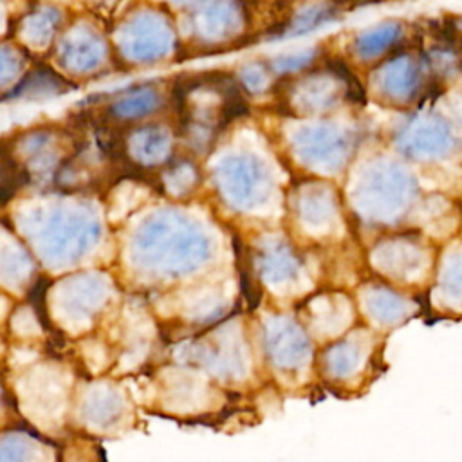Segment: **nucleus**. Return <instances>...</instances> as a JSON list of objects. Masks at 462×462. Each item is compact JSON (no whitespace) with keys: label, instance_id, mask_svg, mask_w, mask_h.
Segmentation results:
<instances>
[{"label":"nucleus","instance_id":"obj_1","mask_svg":"<svg viewBox=\"0 0 462 462\" xmlns=\"http://www.w3.org/2000/svg\"><path fill=\"white\" fill-rule=\"evenodd\" d=\"M226 180L227 189L231 191V197L236 200V204H251L253 195H258L263 191L262 180L263 173L262 170L251 162V161H231L226 168Z\"/></svg>","mask_w":462,"mask_h":462},{"label":"nucleus","instance_id":"obj_2","mask_svg":"<svg viewBox=\"0 0 462 462\" xmlns=\"http://www.w3.org/2000/svg\"><path fill=\"white\" fill-rule=\"evenodd\" d=\"M32 449V442L22 435L4 437L0 440V462H29Z\"/></svg>","mask_w":462,"mask_h":462},{"label":"nucleus","instance_id":"obj_3","mask_svg":"<svg viewBox=\"0 0 462 462\" xmlns=\"http://www.w3.org/2000/svg\"><path fill=\"white\" fill-rule=\"evenodd\" d=\"M395 36V29L393 27H384V29H379V31H372L368 34H365L361 40H359V47L365 54L368 52H375L379 51L381 47L388 45V42Z\"/></svg>","mask_w":462,"mask_h":462},{"label":"nucleus","instance_id":"obj_4","mask_svg":"<svg viewBox=\"0 0 462 462\" xmlns=\"http://www.w3.org/2000/svg\"><path fill=\"white\" fill-rule=\"evenodd\" d=\"M72 462H92L90 458H74Z\"/></svg>","mask_w":462,"mask_h":462}]
</instances>
